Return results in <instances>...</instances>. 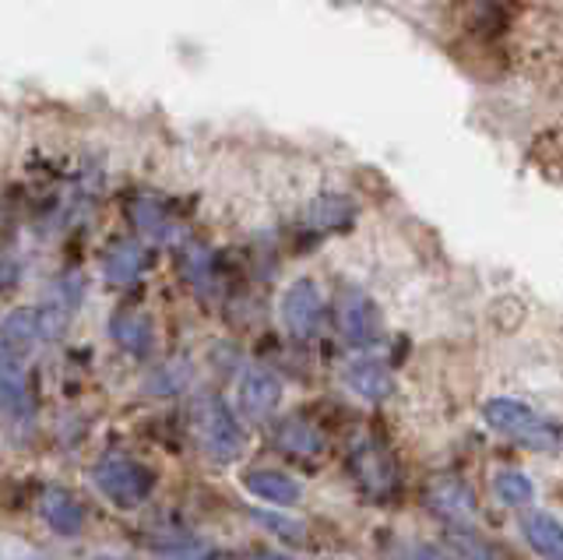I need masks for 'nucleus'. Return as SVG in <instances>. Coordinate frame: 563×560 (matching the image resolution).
Masks as SVG:
<instances>
[{
  "mask_svg": "<svg viewBox=\"0 0 563 560\" xmlns=\"http://www.w3.org/2000/svg\"><path fill=\"white\" fill-rule=\"evenodd\" d=\"M190 427H194V441H198V448L219 465L236 462L246 448V433L240 427L236 413L229 409L219 395H201L194 402Z\"/></svg>",
  "mask_w": 563,
  "mask_h": 560,
  "instance_id": "nucleus-1",
  "label": "nucleus"
},
{
  "mask_svg": "<svg viewBox=\"0 0 563 560\" xmlns=\"http://www.w3.org/2000/svg\"><path fill=\"white\" fill-rule=\"evenodd\" d=\"M92 483L113 507H120V512H134V507H141L152 497L155 476L148 465H141L137 459H131V454L106 451L92 465Z\"/></svg>",
  "mask_w": 563,
  "mask_h": 560,
  "instance_id": "nucleus-2",
  "label": "nucleus"
},
{
  "mask_svg": "<svg viewBox=\"0 0 563 560\" xmlns=\"http://www.w3.org/2000/svg\"><path fill=\"white\" fill-rule=\"evenodd\" d=\"M483 419L497 433L515 437L518 444L542 448V451H556L560 448V427L553 424V419H545L542 413H536L532 406L518 402V398H486L483 402Z\"/></svg>",
  "mask_w": 563,
  "mask_h": 560,
  "instance_id": "nucleus-3",
  "label": "nucleus"
},
{
  "mask_svg": "<svg viewBox=\"0 0 563 560\" xmlns=\"http://www.w3.org/2000/svg\"><path fill=\"white\" fill-rule=\"evenodd\" d=\"M278 318L282 328L292 339H313L324 325V293L313 278H296V283L282 293L278 300Z\"/></svg>",
  "mask_w": 563,
  "mask_h": 560,
  "instance_id": "nucleus-4",
  "label": "nucleus"
},
{
  "mask_svg": "<svg viewBox=\"0 0 563 560\" xmlns=\"http://www.w3.org/2000/svg\"><path fill=\"white\" fill-rule=\"evenodd\" d=\"M334 321H339V331L349 345L366 349L380 339V310L369 300L363 289H342L339 304H334Z\"/></svg>",
  "mask_w": 563,
  "mask_h": 560,
  "instance_id": "nucleus-5",
  "label": "nucleus"
},
{
  "mask_svg": "<svg viewBox=\"0 0 563 560\" xmlns=\"http://www.w3.org/2000/svg\"><path fill=\"white\" fill-rule=\"evenodd\" d=\"M352 476L360 480V486L369 497H387L398 483V465L374 437H366V441H360L356 451H352Z\"/></svg>",
  "mask_w": 563,
  "mask_h": 560,
  "instance_id": "nucleus-6",
  "label": "nucleus"
},
{
  "mask_svg": "<svg viewBox=\"0 0 563 560\" xmlns=\"http://www.w3.org/2000/svg\"><path fill=\"white\" fill-rule=\"evenodd\" d=\"M278 402H282V381L272 371H264V366H251V371L240 377L236 406H240L243 416H251L261 424V419H268L278 409Z\"/></svg>",
  "mask_w": 563,
  "mask_h": 560,
  "instance_id": "nucleus-7",
  "label": "nucleus"
},
{
  "mask_svg": "<svg viewBox=\"0 0 563 560\" xmlns=\"http://www.w3.org/2000/svg\"><path fill=\"white\" fill-rule=\"evenodd\" d=\"M246 494L264 501V504H275V507H292L303 497V486H299L296 476L289 472H278V469H257V472H246L243 476Z\"/></svg>",
  "mask_w": 563,
  "mask_h": 560,
  "instance_id": "nucleus-8",
  "label": "nucleus"
},
{
  "mask_svg": "<svg viewBox=\"0 0 563 560\" xmlns=\"http://www.w3.org/2000/svg\"><path fill=\"white\" fill-rule=\"evenodd\" d=\"M43 521L49 525L57 536H78L85 529V504L64 486H49L43 501H40Z\"/></svg>",
  "mask_w": 563,
  "mask_h": 560,
  "instance_id": "nucleus-9",
  "label": "nucleus"
},
{
  "mask_svg": "<svg viewBox=\"0 0 563 560\" xmlns=\"http://www.w3.org/2000/svg\"><path fill=\"white\" fill-rule=\"evenodd\" d=\"M40 342H43V328H40V314L35 310L18 307L0 321V349H4V353L25 360Z\"/></svg>",
  "mask_w": 563,
  "mask_h": 560,
  "instance_id": "nucleus-10",
  "label": "nucleus"
},
{
  "mask_svg": "<svg viewBox=\"0 0 563 560\" xmlns=\"http://www.w3.org/2000/svg\"><path fill=\"white\" fill-rule=\"evenodd\" d=\"M345 384H349V392H356L360 398L366 402H384L387 395L395 392V377L391 371L374 360V356H360V360H352L345 366Z\"/></svg>",
  "mask_w": 563,
  "mask_h": 560,
  "instance_id": "nucleus-11",
  "label": "nucleus"
},
{
  "mask_svg": "<svg viewBox=\"0 0 563 560\" xmlns=\"http://www.w3.org/2000/svg\"><path fill=\"white\" fill-rule=\"evenodd\" d=\"M110 336L120 349H128L131 356H148L155 349L152 318L141 310H117L110 318Z\"/></svg>",
  "mask_w": 563,
  "mask_h": 560,
  "instance_id": "nucleus-12",
  "label": "nucleus"
},
{
  "mask_svg": "<svg viewBox=\"0 0 563 560\" xmlns=\"http://www.w3.org/2000/svg\"><path fill=\"white\" fill-rule=\"evenodd\" d=\"M521 532H525V542L532 547L536 557L542 560H563V529L553 515L545 512H532L521 518Z\"/></svg>",
  "mask_w": 563,
  "mask_h": 560,
  "instance_id": "nucleus-13",
  "label": "nucleus"
},
{
  "mask_svg": "<svg viewBox=\"0 0 563 560\" xmlns=\"http://www.w3.org/2000/svg\"><path fill=\"white\" fill-rule=\"evenodd\" d=\"M141 272H145V251H141V243L131 240L113 243L102 257V275L110 286H131L141 278Z\"/></svg>",
  "mask_w": 563,
  "mask_h": 560,
  "instance_id": "nucleus-14",
  "label": "nucleus"
},
{
  "mask_svg": "<svg viewBox=\"0 0 563 560\" xmlns=\"http://www.w3.org/2000/svg\"><path fill=\"white\" fill-rule=\"evenodd\" d=\"M275 441L282 451L289 454H299V459H321L324 454V433L317 430L313 424H307V419H282L278 430H275Z\"/></svg>",
  "mask_w": 563,
  "mask_h": 560,
  "instance_id": "nucleus-15",
  "label": "nucleus"
},
{
  "mask_svg": "<svg viewBox=\"0 0 563 560\" xmlns=\"http://www.w3.org/2000/svg\"><path fill=\"white\" fill-rule=\"evenodd\" d=\"M430 504L454 525V529H457V525H465L475 515L472 490L462 480H437L433 490H430Z\"/></svg>",
  "mask_w": 563,
  "mask_h": 560,
  "instance_id": "nucleus-16",
  "label": "nucleus"
},
{
  "mask_svg": "<svg viewBox=\"0 0 563 560\" xmlns=\"http://www.w3.org/2000/svg\"><path fill=\"white\" fill-rule=\"evenodd\" d=\"M352 216H356V205H352L349 198L324 195V198L310 201L307 226H313L317 233H334V230H345V226L352 222Z\"/></svg>",
  "mask_w": 563,
  "mask_h": 560,
  "instance_id": "nucleus-17",
  "label": "nucleus"
},
{
  "mask_svg": "<svg viewBox=\"0 0 563 560\" xmlns=\"http://www.w3.org/2000/svg\"><path fill=\"white\" fill-rule=\"evenodd\" d=\"M493 497H500V504L507 507H525L536 497V483L518 469H500L497 476H493Z\"/></svg>",
  "mask_w": 563,
  "mask_h": 560,
  "instance_id": "nucleus-18",
  "label": "nucleus"
},
{
  "mask_svg": "<svg viewBox=\"0 0 563 560\" xmlns=\"http://www.w3.org/2000/svg\"><path fill=\"white\" fill-rule=\"evenodd\" d=\"M134 222H137V230H141V233L158 237V240H163V237L169 233V222H166V216L158 212V208H155L152 201H141V205H134Z\"/></svg>",
  "mask_w": 563,
  "mask_h": 560,
  "instance_id": "nucleus-19",
  "label": "nucleus"
},
{
  "mask_svg": "<svg viewBox=\"0 0 563 560\" xmlns=\"http://www.w3.org/2000/svg\"><path fill=\"white\" fill-rule=\"evenodd\" d=\"M257 521H264L282 539H292V542L303 539V529H299V521H289V518H282V515H268V512H257Z\"/></svg>",
  "mask_w": 563,
  "mask_h": 560,
  "instance_id": "nucleus-20",
  "label": "nucleus"
},
{
  "mask_svg": "<svg viewBox=\"0 0 563 560\" xmlns=\"http://www.w3.org/2000/svg\"><path fill=\"white\" fill-rule=\"evenodd\" d=\"M416 560H457V557L448 553V550H437V547H419L416 550Z\"/></svg>",
  "mask_w": 563,
  "mask_h": 560,
  "instance_id": "nucleus-21",
  "label": "nucleus"
},
{
  "mask_svg": "<svg viewBox=\"0 0 563 560\" xmlns=\"http://www.w3.org/2000/svg\"><path fill=\"white\" fill-rule=\"evenodd\" d=\"M246 560H292V557H286V553H268V550H261V553L246 557Z\"/></svg>",
  "mask_w": 563,
  "mask_h": 560,
  "instance_id": "nucleus-22",
  "label": "nucleus"
}]
</instances>
